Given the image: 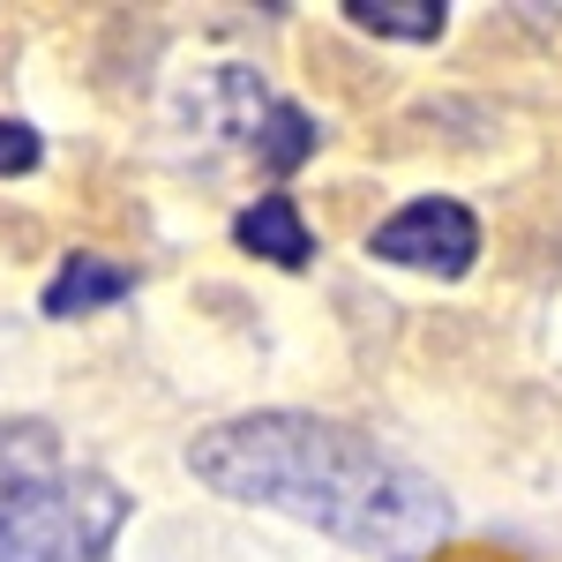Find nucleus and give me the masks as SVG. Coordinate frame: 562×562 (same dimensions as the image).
Wrapping results in <instances>:
<instances>
[{"instance_id":"nucleus-1","label":"nucleus","mask_w":562,"mask_h":562,"mask_svg":"<svg viewBox=\"0 0 562 562\" xmlns=\"http://www.w3.org/2000/svg\"><path fill=\"white\" fill-rule=\"evenodd\" d=\"M188 465L233 503H262L383 562H428L450 540V503L420 465L323 413H248L195 435Z\"/></svg>"},{"instance_id":"nucleus-2","label":"nucleus","mask_w":562,"mask_h":562,"mask_svg":"<svg viewBox=\"0 0 562 562\" xmlns=\"http://www.w3.org/2000/svg\"><path fill=\"white\" fill-rule=\"evenodd\" d=\"M121 518H128V495L90 465H68V480L38 510H23L0 532V562H105Z\"/></svg>"},{"instance_id":"nucleus-3","label":"nucleus","mask_w":562,"mask_h":562,"mask_svg":"<svg viewBox=\"0 0 562 562\" xmlns=\"http://www.w3.org/2000/svg\"><path fill=\"white\" fill-rule=\"evenodd\" d=\"M203 121H211L217 135H233V143H248L270 173H293V166H307V158H315V143H323L301 105L270 98V90H262L256 76H240V68H225V76L211 83V98H203Z\"/></svg>"},{"instance_id":"nucleus-4","label":"nucleus","mask_w":562,"mask_h":562,"mask_svg":"<svg viewBox=\"0 0 562 562\" xmlns=\"http://www.w3.org/2000/svg\"><path fill=\"white\" fill-rule=\"evenodd\" d=\"M375 256L383 262H405V270H435V278H465L480 256V225L465 203L450 195H420L405 211L375 225Z\"/></svg>"},{"instance_id":"nucleus-5","label":"nucleus","mask_w":562,"mask_h":562,"mask_svg":"<svg viewBox=\"0 0 562 562\" xmlns=\"http://www.w3.org/2000/svg\"><path fill=\"white\" fill-rule=\"evenodd\" d=\"M68 480V450L45 420H0V532L38 510L45 495Z\"/></svg>"},{"instance_id":"nucleus-6","label":"nucleus","mask_w":562,"mask_h":562,"mask_svg":"<svg viewBox=\"0 0 562 562\" xmlns=\"http://www.w3.org/2000/svg\"><path fill=\"white\" fill-rule=\"evenodd\" d=\"M233 233H240L248 256L278 262V270H307V262H315V233H307V217H301L293 195H256Z\"/></svg>"},{"instance_id":"nucleus-7","label":"nucleus","mask_w":562,"mask_h":562,"mask_svg":"<svg viewBox=\"0 0 562 562\" xmlns=\"http://www.w3.org/2000/svg\"><path fill=\"white\" fill-rule=\"evenodd\" d=\"M135 293V270L128 262H105V256H68L45 285V315H90V307H113Z\"/></svg>"},{"instance_id":"nucleus-8","label":"nucleus","mask_w":562,"mask_h":562,"mask_svg":"<svg viewBox=\"0 0 562 562\" xmlns=\"http://www.w3.org/2000/svg\"><path fill=\"white\" fill-rule=\"evenodd\" d=\"M346 15L375 38H413V45H435L442 23H450L442 0H346Z\"/></svg>"},{"instance_id":"nucleus-9","label":"nucleus","mask_w":562,"mask_h":562,"mask_svg":"<svg viewBox=\"0 0 562 562\" xmlns=\"http://www.w3.org/2000/svg\"><path fill=\"white\" fill-rule=\"evenodd\" d=\"M38 158H45V143L31 121H0V173H31Z\"/></svg>"}]
</instances>
